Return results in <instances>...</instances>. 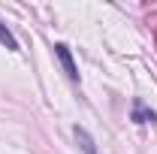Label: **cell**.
Segmentation results:
<instances>
[{
	"label": "cell",
	"instance_id": "1",
	"mask_svg": "<svg viewBox=\"0 0 157 154\" xmlns=\"http://www.w3.org/2000/svg\"><path fill=\"white\" fill-rule=\"evenodd\" d=\"M55 55H58V60L63 64L67 76H70L73 82H76V79H78V70H76V64H73V55H70V48H67L63 42H58V45H55Z\"/></svg>",
	"mask_w": 157,
	"mask_h": 154
},
{
	"label": "cell",
	"instance_id": "2",
	"mask_svg": "<svg viewBox=\"0 0 157 154\" xmlns=\"http://www.w3.org/2000/svg\"><path fill=\"white\" fill-rule=\"evenodd\" d=\"M133 121H136V124H154L157 115L142 103V100H136V103H133Z\"/></svg>",
	"mask_w": 157,
	"mask_h": 154
},
{
	"label": "cell",
	"instance_id": "3",
	"mask_svg": "<svg viewBox=\"0 0 157 154\" xmlns=\"http://www.w3.org/2000/svg\"><path fill=\"white\" fill-rule=\"evenodd\" d=\"M76 139L82 142V151H85V154H97V148H94V139L88 136V130H82V127H76Z\"/></svg>",
	"mask_w": 157,
	"mask_h": 154
},
{
	"label": "cell",
	"instance_id": "4",
	"mask_svg": "<svg viewBox=\"0 0 157 154\" xmlns=\"http://www.w3.org/2000/svg\"><path fill=\"white\" fill-rule=\"evenodd\" d=\"M0 42L9 48V52H18V42H15V37L6 30V24H0Z\"/></svg>",
	"mask_w": 157,
	"mask_h": 154
}]
</instances>
